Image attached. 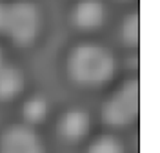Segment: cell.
Returning <instances> with one entry per match:
<instances>
[{"mask_svg":"<svg viewBox=\"0 0 160 153\" xmlns=\"http://www.w3.org/2000/svg\"><path fill=\"white\" fill-rule=\"evenodd\" d=\"M118 38L124 46L128 48H137L140 42V18L138 13L129 15L126 20L120 24L118 29Z\"/></svg>","mask_w":160,"mask_h":153,"instance_id":"9","label":"cell"},{"mask_svg":"<svg viewBox=\"0 0 160 153\" xmlns=\"http://www.w3.org/2000/svg\"><path fill=\"white\" fill-rule=\"evenodd\" d=\"M24 89V73L15 66L0 68V102L17 99Z\"/></svg>","mask_w":160,"mask_h":153,"instance_id":"7","label":"cell"},{"mask_svg":"<svg viewBox=\"0 0 160 153\" xmlns=\"http://www.w3.org/2000/svg\"><path fill=\"white\" fill-rule=\"evenodd\" d=\"M88 153H126V151H124V146L117 137L102 135L89 144Z\"/></svg>","mask_w":160,"mask_h":153,"instance_id":"10","label":"cell"},{"mask_svg":"<svg viewBox=\"0 0 160 153\" xmlns=\"http://www.w3.org/2000/svg\"><path fill=\"white\" fill-rule=\"evenodd\" d=\"M8 9H9V6L0 2V33H6V26H8Z\"/></svg>","mask_w":160,"mask_h":153,"instance_id":"11","label":"cell"},{"mask_svg":"<svg viewBox=\"0 0 160 153\" xmlns=\"http://www.w3.org/2000/svg\"><path fill=\"white\" fill-rule=\"evenodd\" d=\"M0 153H46L42 140L28 126H11L0 137Z\"/></svg>","mask_w":160,"mask_h":153,"instance_id":"4","label":"cell"},{"mask_svg":"<svg viewBox=\"0 0 160 153\" xmlns=\"http://www.w3.org/2000/svg\"><path fill=\"white\" fill-rule=\"evenodd\" d=\"M40 31V11L31 2H15L8 9L6 33L18 48H28L37 40Z\"/></svg>","mask_w":160,"mask_h":153,"instance_id":"3","label":"cell"},{"mask_svg":"<svg viewBox=\"0 0 160 153\" xmlns=\"http://www.w3.org/2000/svg\"><path fill=\"white\" fill-rule=\"evenodd\" d=\"M140 111V84L128 80L111 95L102 106V122L111 128H124L137 120Z\"/></svg>","mask_w":160,"mask_h":153,"instance_id":"2","label":"cell"},{"mask_svg":"<svg viewBox=\"0 0 160 153\" xmlns=\"http://www.w3.org/2000/svg\"><path fill=\"white\" fill-rule=\"evenodd\" d=\"M91 128V119L84 110H69L58 120V135L68 142L82 140Z\"/></svg>","mask_w":160,"mask_h":153,"instance_id":"5","label":"cell"},{"mask_svg":"<svg viewBox=\"0 0 160 153\" xmlns=\"http://www.w3.org/2000/svg\"><path fill=\"white\" fill-rule=\"evenodd\" d=\"M4 66V53H2V49H0V68Z\"/></svg>","mask_w":160,"mask_h":153,"instance_id":"12","label":"cell"},{"mask_svg":"<svg viewBox=\"0 0 160 153\" xmlns=\"http://www.w3.org/2000/svg\"><path fill=\"white\" fill-rule=\"evenodd\" d=\"M73 24L82 31L100 28L106 18V9L100 0H80L73 9Z\"/></svg>","mask_w":160,"mask_h":153,"instance_id":"6","label":"cell"},{"mask_svg":"<svg viewBox=\"0 0 160 153\" xmlns=\"http://www.w3.org/2000/svg\"><path fill=\"white\" fill-rule=\"evenodd\" d=\"M48 111H49V104L44 97L40 95H35L28 100L24 102L22 106V119L28 124H40L46 120L48 117Z\"/></svg>","mask_w":160,"mask_h":153,"instance_id":"8","label":"cell"},{"mask_svg":"<svg viewBox=\"0 0 160 153\" xmlns=\"http://www.w3.org/2000/svg\"><path fill=\"white\" fill-rule=\"evenodd\" d=\"M66 71L78 86H104L115 73V59L109 49L98 44H80L68 55Z\"/></svg>","mask_w":160,"mask_h":153,"instance_id":"1","label":"cell"}]
</instances>
